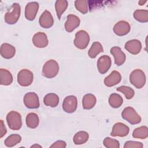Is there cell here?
<instances>
[{
  "mask_svg": "<svg viewBox=\"0 0 148 148\" xmlns=\"http://www.w3.org/2000/svg\"><path fill=\"white\" fill-rule=\"evenodd\" d=\"M76 9L82 14H86L88 11V1L86 0H77L75 1Z\"/></svg>",
  "mask_w": 148,
  "mask_h": 148,
  "instance_id": "32",
  "label": "cell"
},
{
  "mask_svg": "<svg viewBox=\"0 0 148 148\" xmlns=\"http://www.w3.org/2000/svg\"><path fill=\"white\" fill-rule=\"evenodd\" d=\"M80 23V18L77 16L70 14L67 16V20L64 24L65 29L68 32H71L79 26Z\"/></svg>",
  "mask_w": 148,
  "mask_h": 148,
  "instance_id": "14",
  "label": "cell"
},
{
  "mask_svg": "<svg viewBox=\"0 0 148 148\" xmlns=\"http://www.w3.org/2000/svg\"><path fill=\"white\" fill-rule=\"evenodd\" d=\"M143 145L141 142H136V141H132V140H129L126 142L124 145V148H129V147L130 148V147L142 148L143 147Z\"/></svg>",
  "mask_w": 148,
  "mask_h": 148,
  "instance_id": "35",
  "label": "cell"
},
{
  "mask_svg": "<svg viewBox=\"0 0 148 148\" xmlns=\"http://www.w3.org/2000/svg\"><path fill=\"white\" fill-rule=\"evenodd\" d=\"M117 91L122 92L128 99H132L135 94L134 90L132 88L126 86H121L117 87Z\"/></svg>",
  "mask_w": 148,
  "mask_h": 148,
  "instance_id": "33",
  "label": "cell"
},
{
  "mask_svg": "<svg viewBox=\"0 0 148 148\" xmlns=\"http://www.w3.org/2000/svg\"><path fill=\"white\" fill-rule=\"evenodd\" d=\"M68 2L66 0H57L55 3V10L58 18L60 20L62 14L68 8Z\"/></svg>",
  "mask_w": 148,
  "mask_h": 148,
  "instance_id": "25",
  "label": "cell"
},
{
  "mask_svg": "<svg viewBox=\"0 0 148 148\" xmlns=\"http://www.w3.org/2000/svg\"><path fill=\"white\" fill-rule=\"evenodd\" d=\"M7 132L6 128L4 125V123L2 120H1V125H0V138H2L3 136L6 135Z\"/></svg>",
  "mask_w": 148,
  "mask_h": 148,
  "instance_id": "37",
  "label": "cell"
},
{
  "mask_svg": "<svg viewBox=\"0 0 148 148\" xmlns=\"http://www.w3.org/2000/svg\"><path fill=\"white\" fill-rule=\"evenodd\" d=\"M39 23L42 28H49L52 27L54 24L53 17L49 11L46 10L40 15Z\"/></svg>",
  "mask_w": 148,
  "mask_h": 148,
  "instance_id": "16",
  "label": "cell"
},
{
  "mask_svg": "<svg viewBox=\"0 0 148 148\" xmlns=\"http://www.w3.org/2000/svg\"><path fill=\"white\" fill-rule=\"evenodd\" d=\"M122 117L131 124H137L140 123L142 119L136 111L131 106H127L121 113Z\"/></svg>",
  "mask_w": 148,
  "mask_h": 148,
  "instance_id": "5",
  "label": "cell"
},
{
  "mask_svg": "<svg viewBox=\"0 0 148 148\" xmlns=\"http://www.w3.org/2000/svg\"><path fill=\"white\" fill-rule=\"evenodd\" d=\"M123 103V98L117 93L110 94L109 98V103L110 106L113 108H118Z\"/></svg>",
  "mask_w": 148,
  "mask_h": 148,
  "instance_id": "29",
  "label": "cell"
},
{
  "mask_svg": "<svg viewBox=\"0 0 148 148\" xmlns=\"http://www.w3.org/2000/svg\"><path fill=\"white\" fill-rule=\"evenodd\" d=\"M90 42V36L84 30H80L75 34L74 45L79 49H85Z\"/></svg>",
  "mask_w": 148,
  "mask_h": 148,
  "instance_id": "6",
  "label": "cell"
},
{
  "mask_svg": "<svg viewBox=\"0 0 148 148\" xmlns=\"http://www.w3.org/2000/svg\"><path fill=\"white\" fill-rule=\"evenodd\" d=\"M130 29L131 27L130 24L124 20L118 21L113 28L114 34L120 36L127 35L130 32Z\"/></svg>",
  "mask_w": 148,
  "mask_h": 148,
  "instance_id": "11",
  "label": "cell"
},
{
  "mask_svg": "<svg viewBox=\"0 0 148 148\" xmlns=\"http://www.w3.org/2000/svg\"><path fill=\"white\" fill-rule=\"evenodd\" d=\"M66 146V142L63 140H57L54 142L53 145H51L50 147H54V148H64Z\"/></svg>",
  "mask_w": 148,
  "mask_h": 148,
  "instance_id": "36",
  "label": "cell"
},
{
  "mask_svg": "<svg viewBox=\"0 0 148 148\" xmlns=\"http://www.w3.org/2000/svg\"><path fill=\"white\" fill-rule=\"evenodd\" d=\"M17 82L23 87H27L30 86L34 79L33 73L29 69H21L17 74Z\"/></svg>",
  "mask_w": 148,
  "mask_h": 148,
  "instance_id": "7",
  "label": "cell"
},
{
  "mask_svg": "<svg viewBox=\"0 0 148 148\" xmlns=\"http://www.w3.org/2000/svg\"><path fill=\"white\" fill-rule=\"evenodd\" d=\"M77 106V99L74 95H69L65 98L62 103L63 110L68 113L76 111Z\"/></svg>",
  "mask_w": 148,
  "mask_h": 148,
  "instance_id": "9",
  "label": "cell"
},
{
  "mask_svg": "<svg viewBox=\"0 0 148 148\" xmlns=\"http://www.w3.org/2000/svg\"><path fill=\"white\" fill-rule=\"evenodd\" d=\"M146 2H147V1H142V0H141V1H139L138 2V4H139L140 6H142V5H143Z\"/></svg>",
  "mask_w": 148,
  "mask_h": 148,
  "instance_id": "38",
  "label": "cell"
},
{
  "mask_svg": "<svg viewBox=\"0 0 148 148\" xmlns=\"http://www.w3.org/2000/svg\"><path fill=\"white\" fill-rule=\"evenodd\" d=\"M32 42L36 47L44 48L47 46L49 40L47 35L44 32H39L34 34L32 38Z\"/></svg>",
  "mask_w": 148,
  "mask_h": 148,
  "instance_id": "17",
  "label": "cell"
},
{
  "mask_svg": "<svg viewBox=\"0 0 148 148\" xmlns=\"http://www.w3.org/2000/svg\"><path fill=\"white\" fill-rule=\"evenodd\" d=\"M21 14V8L18 3L12 4L9 11L5 14V21L8 24H14L17 22Z\"/></svg>",
  "mask_w": 148,
  "mask_h": 148,
  "instance_id": "2",
  "label": "cell"
},
{
  "mask_svg": "<svg viewBox=\"0 0 148 148\" xmlns=\"http://www.w3.org/2000/svg\"><path fill=\"white\" fill-rule=\"evenodd\" d=\"M134 138L145 139L148 136V128L147 126H141L135 128L132 132Z\"/></svg>",
  "mask_w": 148,
  "mask_h": 148,
  "instance_id": "27",
  "label": "cell"
},
{
  "mask_svg": "<svg viewBox=\"0 0 148 148\" xmlns=\"http://www.w3.org/2000/svg\"><path fill=\"white\" fill-rule=\"evenodd\" d=\"M39 3L37 2H31L28 3L25 8V17L29 21L35 19L39 9Z\"/></svg>",
  "mask_w": 148,
  "mask_h": 148,
  "instance_id": "10",
  "label": "cell"
},
{
  "mask_svg": "<svg viewBox=\"0 0 148 148\" xmlns=\"http://www.w3.org/2000/svg\"><path fill=\"white\" fill-rule=\"evenodd\" d=\"M1 56L6 59H10L13 58L16 53L15 47L10 44L5 43H3L1 46Z\"/></svg>",
  "mask_w": 148,
  "mask_h": 148,
  "instance_id": "20",
  "label": "cell"
},
{
  "mask_svg": "<svg viewBox=\"0 0 148 148\" xmlns=\"http://www.w3.org/2000/svg\"><path fill=\"white\" fill-rule=\"evenodd\" d=\"M21 140V137L18 134H12L8 136L6 139L5 140V145L6 146L11 147L15 145H16L17 143H20Z\"/></svg>",
  "mask_w": 148,
  "mask_h": 148,
  "instance_id": "31",
  "label": "cell"
},
{
  "mask_svg": "<svg viewBox=\"0 0 148 148\" xmlns=\"http://www.w3.org/2000/svg\"><path fill=\"white\" fill-rule=\"evenodd\" d=\"M112 65V61L110 57L106 55L101 56L97 61L98 70L101 74L106 73L110 69Z\"/></svg>",
  "mask_w": 148,
  "mask_h": 148,
  "instance_id": "12",
  "label": "cell"
},
{
  "mask_svg": "<svg viewBox=\"0 0 148 148\" xmlns=\"http://www.w3.org/2000/svg\"><path fill=\"white\" fill-rule=\"evenodd\" d=\"M25 106L29 109H36L39 107V100L38 95L34 92L25 94L23 99Z\"/></svg>",
  "mask_w": 148,
  "mask_h": 148,
  "instance_id": "8",
  "label": "cell"
},
{
  "mask_svg": "<svg viewBox=\"0 0 148 148\" xmlns=\"http://www.w3.org/2000/svg\"><path fill=\"white\" fill-rule=\"evenodd\" d=\"M103 145L105 147L108 148H119L120 147L119 142L109 137H106L104 139L103 141Z\"/></svg>",
  "mask_w": 148,
  "mask_h": 148,
  "instance_id": "34",
  "label": "cell"
},
{
  "mask_svg": "<svg viewBox=\"0 0 148 148\" xmlns=\"http://www.w3.org/2000/svg\"><path fill=\"white\" fill-rule=\"evenodd\" d=\"M124 47L131 54L136 55L140 53L142 49V44L138 39H132L125 43Z\"/></svg>",
  "mask_w": 148,
  "mask_h": 148,
  "instance_id": "18",
  "label": "cell"
},
{
  "mask_svg": "<svg viewBox=\"0 0 148 148\" xmlns=\"http://www.w3.org/2000/svg\"><path fill=\"white\" fill-rule=\"evenodd\" d=\"M97 99L94 95L92 94H86L82 99V105L84 109H91L96 104Z\"/></svg>",
  "mask_w": 148,
  "mask_h": 148,
  "instance_id": "21",
  "label": "cell"
},
{
  "mask_svg": "<svg viewBox=\"0 0 148 148\" xmlns=\"http://www.w3.org/2000/svg\"><path fill=\"white\" fill-rule=\"evenodd\" d=\"M13 82V76L12 73L7 69H0V83L1 85L8 86Z\"/></svg>",
  "mask_w": 148,
  "mask_h": 148,
  "instance_id": "22",
  "label": "cell"
},
{
  "mask_svg": "<svg viewBox=\"0 0 148 148\" xmlns=\"http://www.w3.org/2000/svg\"><path fill=\"white\" fill-rule=\"evenodd\" d=\"M88 134L84 131H79L75 134L73 140L75 145H82L85 143L88 139Z\"/></svg>",
  "mask_w": 148,
  "mask_h": 148,
  "instance_id": "28",
  "label": "cell"
},
{
  "mask_svg": "<svg viewBox=\"0 0 148 148\" xmlns=\"http://www.w3.org/2000/svg\"><path fill=\"white\" fill-rule=\"evenodd\" d=\"M110 51L113 55L114 58V63L117 65L120 66L124 63L126 59V56L120 47L114 46L110 49Z\"/></svg>",
  "mask_w": 148,
  "mask_h": 148,
  "instance_id": "15",
  "label": "cell"
},
{
  "mask_svg": "<svg viewBox=\"0 0 148 148\" xmlns=\"http://www.w3.org/2000/svg\"><path fill=\"white\" fill-rule=\"evenodd\" d=\"M59 65L54 60H50L46 61L42 68V75L46 78L54 77L59 72Z\"/></svg>",
  "mask_w": 148,
  "mask_h": 148,
  "instance_id": "1",
  "label": "cell"
},
{
  "mask_svg": "<svg viewBox=\"0 0 148 148\" xmlns=\"http://www.w3.org/2000/svg\"><path fill=\"white\" fill-rule=\"evenodd\" d=\"M6 121L9 127L12 130H18L22 126L21 114L14 110L9 112L6 115Z\"/></svg>",
  "mask_w": 148,
  "mask_h": 148,
  "instance_id": "4",
  "label": "cell"
},
{
  "mask_svg": "<svg viewBox=\"0 0 148 148\" xmlns=\"http://www.w3.org/2000/svg\"><path fill=\"white\" fill-rule=\"evenodd\" d=\"M41 147L42 146L40 145H34L32 146H31V147Z\"/></svg>",
  "mask_w": 148,
  "mask_h": 148,
  "instance_id": "39",
  "label": "cell"
},
{
  "mask_svg": "<svg viewBox=\"0 0 148 148\" xmlns=\"http://www.w3.org/2000/svg\"><path fill=\"white\" fill-rule=\"evenodd\" d=\"M121 80V74L117 71H112L104 79V84L107 87H113L119 84Z\"/></svg>",
  "mask_w": 148,
  "mask_h": 148,
  "instance_id": "19",
  "label": "cell"
},
{
  "mask_svg": "<svg viewBox=\"0 0 148 148\" xmlns=\"http://www.w3.org/2000/svg\"><path fill=\"white\" fill-rule=\"evenodd\" d=\"M26 124L27 126L30 128H36L39 123V119L37 114L35 113H29L27 115L26 119Z\"/></svg>",
  "mask_w": 148,
  "mask_h": 148,
  "instance_id": "24",
  "label": "cell"
},
{
  "mask_svg": "<svg viewBox=\"0 0 148 148\" xmlns=\"http://www.w3.org/2000/svg\"><path fill=\"white\" fill-rule=\"evenodd\" d=\"M146 80L145 74L141 69H136L130 74V81L137 88H142L146 83Z\"/></svg>",
  "mask_w": 148,
  "mask_h": 148,
  "instance_id": "3",
  "label": "cell"
},
{
  "mask_svg": "<svg viewBox=\"0 0 148 148\" xmlns=\"http://www.w3.org/2000/svg\"><path fill=\"white\" fill-rule=\"evenodd\" d=\"M103 51V49L101 43L99 42H94L90 48L88 54L90 58H95L98 54Z\"/></svg>",
  "mask_w": 148,
  "mask_h": 148,
  "instance_id": "26",
  "label": "cell"
},
{
  "mask_svg": "<svg viewBox=\"0 0 148 148\" xmlns=\"http://www.w3.org/2000/svg\"><path fill=\"white\" fill-rule=\"evenodd\" d=\"M134 18L140 23H147L148 21V10L138 9L134 12Z\"/></svg>",
  "mask_w": 148,
  "mask_h": 148,
  "instance_id": "30",
  "label": "cell"
},
{
  "mask_svg": "<svg viewBox=\"0 0 148 148\" xmlns=\"http://www.w3.org/2000/svg\"><path fill=\"white\" fill-rule=\"evenodd\" d=\"M130 131L129 127L122 123H117L114 124L110 135L112 136L124 137L127 136Z\"/></svg>",
  "mask_w": 148,
  "mask_h": 148,
  "instance_id": "13",
  "label": "cell"
},
{
  "mask_svg": "<svg viewBox=\"0 0 148 148\" xmlns=\"http://www.w3.org/2000/svg\"><path fill=\"white\" fill-rule=\"evenodd\" d=\"M43 102L46 106L54 108L56 107L59 103V97L54 93H49L45 96Z\"/></svg>",
  "mask_w": 148,
  "mask_h": 148,
  "instance_id": "23",
  "label": "cell"
}]
</instances>
